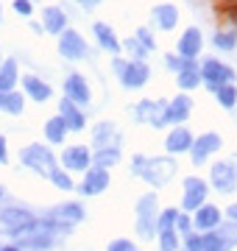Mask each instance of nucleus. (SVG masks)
<instances>
[{
	"label": "nucleus",
	"instance_id": "1",
	"mask_svg": "<svg viewBox=\"0 0 237 251\" xmlns=\"http://www.w3.org/2000/svg\"><path fill=\"white\" fill-rule=\"evenodd\" d=\"M70 232L67 226L56 224V221H50V218H34V221H28L25 226H20V229H14L11 232V237H14V243H17L20 249H34V251H47L50 246H56L59 243V237H64V234Z\"/></svg>",
	"mask_w": 237,
	"mask_h": 251
},
{
	"label": "nucleus",
	"instance_id": "2",
	"mask_svg": "<svg viewBox=\"0 0 237 251\" xmlns=\"http://www.w3.org/2000/svg\"><path fill=\"white\" fill-rule=\"evenodd\" d=\"M176 171H179V165H176L173 156H154L151 159V156L137 153L131 159V176H137V179L148 181L154 187H165L176 176Z\"/></svg>",
	"mask_w": 237,
	"mask_h": 251
},
{
	"label": "nucleus",
	"instance_id": "3",
	"mask_svg": "<svg viewBox=\"0 0 237 251\" xmlns=\"http://www.w3.org/2000/svg\"><path fill=\"white\" fill-rule=\"evenodd\" d=\"M156 215H159V198H156V193H145L137 201V224H134L142 240L156 237Z\"/></svg>",
	"mask_w": 237,
	"mask_h": 251
},
{
	"label": "nucleus",
	"instance_id": "4",
	"mask_svg": "<svg viewBox=\"0 0 237 251\" xmlns=\"http://www.w3.org/2000/svg\"><path fill=\"white\" fill-rule=\"evenodd\" d=\"M20 162H23L25 168H31L34 173H39V176H50V173L59 168L53 151L45 148L42 143H34V145H28V148H23V151H20Z\"/></svg>",
	"mask_w": 237,
	"mask_h": 251
},
{
	"label": "nucleus",
	"instance_id": "5",
	"mask_svg": "<svg viewBox=\"0 0 237 251\" xmlns=\"http://www.w3.org/2000/svg\"><path fill=\"white\" fill-rule=\"evenodd\" d=\"M115 70L120 75V84L126 87V90H142L151 78V70H148V64L142 59H115Z\"/></svg>",
	"mask_w": 237,
	"mask_h": 251
},
{
	"label": "nucleus",
	"instance_id": "6",
	"mask_svg": "<svg viewBox=\"0 0 237 251\" xmlns=\"http://www.w3.org/2000/svg\"><path fill=\"white\" fill-rule=\"evenodd\" d=\"M201 73V84H207L212 92L218 90V87H223V84H232V81L237 78L235 70L229 67V64H223L220 59H207V62L198 67Z\"/></svg>",
	"mask_w": 237,
	"mask_h": 251
},
{
	"label": "nucleus",
	"instance_id": "7",
	"mask_svg": "<svg viewBox=\"0 0 237 251\" xmlns=\"http://www.w3.org/2000/svg\"><path fill=\"white\" fill-rule=\"evenodd\" d=\"M210 196V181L201 176H187L184 179V196H182V212H195L201 204H207Z\"/></svg>",
	"mask_w": 237,
	"mask_h": 251
},
{
	"label": "nucleus",
	"instance_id": "8",
	"mask_svg": "<svg viewBox=\"0 0 237 251\" xmlns=\"http://www.w3.org/2000/svg\"><path fill=\"white\" fill-rule=\"evenodd\" d=\"M59 53H62L67 62H81V59H87L90 48H87V39H84L78 31L64 28L62 34H59Z\"/></svg>",
	"mask_w": 237,
	"mask_h": 251
},
{
	"label": "nucleus",
	"instance_id": "9",
	"mask_svg": "<svg viewBox=\"0 0 237 251\" xmlns=\"http://www.w3.org/2000/svg\"><path fill=\"white\" fill-rule=\"evenodd\" d=\"M220 148H223V140H220V134H215V131H207V134H198V140H192V148L187 153H190L192 165L198 168V165H204V162L210 159L212 153H218Z\"/></svg>",
	"mask_w": 237,
	"mask_h": 251
},
{
	"label": "nucleus",
	"instance_id": "10",
	"mask_svg": "<svg viewBox=\"0 0 237 251\" xmlns=\"http://www.w3.org/2000/svg\"><path fill=\"white\" fill-rule=\"evenodd\" d=\"M210 184L218 190L220 196H229V193H235L237 187V168L232 162H215L210 171Z\"/></svg>",
	"mask_w": 237,
	"mask_h": 251
},
{
	"label": "nucleus",
	"instance_id": "11",
	"mask_svg": "<svg viewBox=\"0 0 237 251\" xmlns=\"http://www.w3.org/2000/svg\"><path fill=\"white\" fill-rule=\"evenodd\" d=\"M165 109H167V100H140V106L134 109V120L154 126V128H162V126H167Z\"/></svg>",
	"mask_w": 237,
	"mask_h": 251
},
{
	"label": "nucleus",
	"instance_id": "12",
	"mask_svg": "<svg viewBox=\"0 0 237 251\" xmlns=\"http://www.w3.org/2000/svg\"><path fill=\"white\" fill-rule=\"evenodd\" d=\"M109 184H112L109 171L90 165V168L84 171V179H81V184H78V190H81V196H100V193L109 190Z\"/></svg>",
	"mask_w": 237,
	"mask_h": 251
},
{
	"label": "nucleus",
	"instance_id": "13",
	"mask_svg": "<svg viewBox=\"0 0 237 251\" xmlns=\"http://www.w3.org/2000/svg\"><path fill=\"white\" fill-rule=\"evenodd\" d=\"M223 224V212L212 204H201L195 212H192V232H215L218 226Z\"/></svg>",
	"mask_w": 237,
	"mask_h": 251
},
{
	"label": "nucleus",
	"instance_id": "14",
	"mask_svg": "<svg viewBox=\"0 0 237 251\" xmlns=\"http://www.w3.org/2000/svg\"><path fill=\"white\" fill-rule=\"evenodd\" d=\"M62 165L67 173H84L92 165V151L87 145H70L62 151Z\"/></svg>",
	"mask_w": 237,
	"mask_h": 251
},
{
	"label": "nucleus",
	"instance_id": "15",
	"mask_svg": "<svg viewBox=\"0 0 237 251\" xmlns=\"http://www.w3.org/2000/svg\"><path fill=\"white\" fill-rule=\"evenodd\" d=\"M64 98L73 100L75 106H87L92 100V90H90V84H87V78L78 75V73H70L64 78Z\"/></svg>",
	"mask_w": 237,
	"mask_h": 251
},
{
	"label": "nucleus",
	"instance_id": "16",
	"mask_svg": "<svg viewBox=\"0 0 237 251\" xmlns=\"http://www.w3.org/2000/svg\"><path fill=\"white\" fill-rule=\"evenodd\" d=\"M47 218H50V221H56V224L67 226V229H73L75 224H81L84 218H87V209H84L78 201H67V204L53 206V209L47 212Z\"/></svg>",
	"mask_w": 237,
	"mask_h": 251
},
{
	"label": "nucleus",
	"instance_id": "17",
	"mask_svg": "<svg viewBox=\"0 0 237 251\" xmlns=\"http://www.w3.org/2000/svg\"><path fill=\"white\" fill-rule=\"evenodd\" d=\"M34 212L28 209V206H6L3 212H0V232H14L20 226H25L28 221H34Z\"/></svg>",
	"mask_w": 237,
	"mask_h": 251
},
{
	"label": "nucleus",
	"instance_id": "18",
	"mask_svg": "<svg viewBox=\"0 0 237 251\" xmlns=\"http://www.w3.org/2000/svg\"><path fill=\"white\" fill-rule=\"evenodd\" d=\"M120 143H123V134L118 131L115 123H98L95 126V131H92V145H95V151H98V148H120Z\"/></svg>",
	"mask_w": 237,
	"mask_h": 251
},
{
	"label": "nucleus",
	"instance_id": "19",
	"mask_svg": "<svg viewBox=\"0 0 237 251\" xmlns=\"http://www.w3.org/2000/svg\"><path fill=\"white\" fill-rule=\"evenodd\" d=\"M179 9H176L173 3H159V6H154L151 9V23H154L159 31H173L176 25H179Z\"/></svg>",
	"mask_w": 237,
	"mask_h": 251
},
{
	"label": "nucleus",
	"instance_id": "20",
	"mask_svg": "<svg viewBox=\"0 0 237 251\" xmlns=\"http://www.w3.org/2000/svg\"><path fill=\"white\" fill-rule=\"evenodd\" d=\"M192 140L195 137L184 128V126H173V131L167 134V140H165V151H167V156H179V153H187L192 148Z\"/></svg>",
	"mask_w": 237,
	"mask_h": 251
},
{
	"label": "nucleus",
	"instance_id": "21",
	"mask_svg": "<svg viewBox=\"0 0 237 251\" xmlns=\"http://www.w3.org/2000/svg\"><path fill=\"white\" fill-rule=\"evenodd\" d=\"M204 48V34L198 28H187L182 36H179V45H176V53L184 56V59H195Z\"/></svg>",
	"mask_w": 237,
	"mask_h": 251
},
{
	"label": "nucleus",
	"instance_id": "22",
	"mask_svg": "<svg viewBox=\"0 0 237 251\" xmlns=\"http://www.w3.org/2000/svg\"><path fill=\"white\" fill-rule=\"evenodd\" d=\"M192 112V100L190 95H176L170 103H167V109H165V117H167V123L170 126H182L187 117H190Z\"/></svg>",
	"mask_w": 237,
	"mask_h": 251
},
{
	"label": "nucleus",
	"instance_id": "23",
	"mask_svg": "<svg viewBox=\"0 0 237 251\" xmlns=\"http://www.w3.org/2000/svg\"><path fill=\"white\" fill-rule=\"evenodd\" d=\"M59 117L67 123V131H84V126H87V117H84L81 106H75L73 100H67V98L59 103Z\"/></svg>",
	"mask_w": 237,
	"mask_h": 251
},
{
	"label": "nucleus",
	"instance_id": "24",
	"mask_svg": "<svg viewBox=\"0 0 237 251\" xmlns=\"http://www.w3.org/2000/svg\"><path fill=\"white\" fill-rule=\"evenodd\" d=\"M23 90H25V95L28 98H34L37 103H45L50 95H53V90H50V84L47 81H42V78H37V75H23Z\"/></svg>",
	"mask_w": 237,
	"mask_h": 251
},
{
	"label": "nucleus",
	"instance_id": "25",
	"mask_svg": "<svg viewBox=\"0 0 237 251\" xmlns=\"http://www.w3.org/2000/svg\"><path fill=\"white\" fill-rule=\"evenodd\" d=\"M42 28H45L47 34L59 36L67 28V14H64V9H59V6H47V9H42Z\"/></svg>",
	"mask_w": 237,
	"mask_h": 251
},
{
	"label": "nucleus",
	"instance_id": "26",
	"mask_svg": "<svg viewBox=\"0 0 237 251\" xmlns=\"http://www.w3.org/2000/svg\"><path fill=\"white\" fill-rule=\"evenodd\" d=\"M92 34L98 36V45L103 50H109V53H120V39L115 34V28L106 25V23H95L92 25Z\"/></svg>",
	"mask_w": 237,
	"mask_h": 251
},
{
	"label": "nucleus",
	"instance_id": "27",
	"mask_svg": "<svg viewBox=\"0 0 237 251\" xmlns=\"http://www.w3.org/2000/svg\"><path fill=\"white\" fill-rule=\"evenodd\" d=\"M67 134H70V131H67V123H64L59 115H53V117L45 123V140H47L50 145H64Z\"/></svg>",
	"mask_w": 237,
	"mask_h": 251
},
{
	"label": "nucleus",
	"instance_id": "28",
	"mask_svg": "<svg viewBox=\"0 0 237 251\" xmlns=\"http://www.w3.org/2000/svg\"><path fill=\"white\" fill-rule=\"evenodd\" d=\"M17 81H20L17 62H14V59L0 62V92H11L14 87H17Z\"/></svg>",
	"mask_w": 237,
	"mask_h": 251
},
{
	"label": "nucleus",
	"instance_id": "29",
	"mask_svg": "<svg viewBox=\"0 0 237 251\" xmlns=\"http://www.w3.org/2000/svg\"><path fill=\"white\" fill-rule=\"evenodd\" d=\"M176 84H179V87H182L184 92L198 90V87H201V73H198V64L192 62L190 67H184V70L176 73Z\"/></svg>",
	"mask_w": 237,
	"mask_h": 251
},
{
	"label": "nucleus",
	"instance_id": "30",
	"mask_svg": "<svg viewBox=\"0 0 237 251\" xmlns=\"http://www.w3.org/2000/svg\"><path fill=\"white\" fill-rule=\"evenodd\" d=\"M118 162H120V148H98L92 153V165L103 168V171H109L112 165H118Z\"/></svg>",
	"mask_w": 237,
	"mask_h": 251
},
{
	"label": "nucleus",
	"instance_id": "31",
	"mask_svg": "<svg viewBox=\"0 0 237 251\" xmlns=\"http://www.w3.org/2000/svg\"><path fill=\"white\" fill-rule=\"evenodd\" d=\"M156 240H159V251H179L182 249V234L176 232V229L159 232L156 234Z\"/></svg>",
	"mask_w": 237,
	"mask_h": 251
},
{
	"label": "nucleus",
	"instance_id": "32",
	"mask_svg": "<svg viewBox=\"0 0 237 251\" xmlns=\"http://www.w3.org/2000/svg\"><path fill=\"white\" fill-rule=\"evenodd\" d=\"M215 98H218V103L223 109H235L237 106V87L235 84H223V87L215 90Z\"/></svg>",
	"mask_w": 237,
	"mask_h": 251
},
{
	"label": "nucleus",
	"instance_id": "33",
	"mask_svg": "<svg viewBox=\"0 0 237 251\" xmlns=\"http://www.w3.org/2000/svg\"><path fill=\"white\" fill-rule=\"evenodd\" d=\"M23 109H25V98H23V92H17V90L6 92L3 112H6V115H23Z\"/></svg>",
	"mask_w": 237,
	"mask_h": 251
},
{
	"label": "nucleus",
	"instance_id": "34",
	"mask_svg": "<svg viewBox=\"0 0 237 251\" xmlns=\"http://www.w3.org/2000/svg\"><path fill=\"white\" fill-rule=\"evenodd\" d=\"M176 218H179V209L170 206V209H162L159 215H156V234L159 232H167V229H173L176 226Z\"/></svg>",
	"mask_w": 237,
	"mask_h": 251
},
{
	"label": "nucleus",
	"instance_id": "35",
	"mask_svg": "<svg viewBox=\"0 0 237 251\" xmlns=\"http://www.w3.org/2000/svg\"><path fill=\"white\" fill-rule=\"evenodd\" d=\"M204 251H232V249L215 229V232H204Z\"/></svg>",
	"mask_w": 237,
	"mask_h": 251
},
{
	"label": "nucleus",
	"instance_id": "36",
	"mask_svg": "<svg viewBox=\"0 0 237 251\" xmlns=\"http://www.w3.org/2000/svg\"><path fill=\"white\" fill-rule=\"evenodd\" d=\"M212 45L218 48V50H235L237 48V34L235 31H218V34L212 36Z\"/></svg>",
	"mask_w": 237,
	"mask_h": 251
},
{
	"label": "nucleus",
	"instance_id": "37",
	"mask_svg": "<svg viewBox=\"0 0 237 251\" xmlns=\"http://www.w3.org/2000/svg\"><path fill=\"white\" fill-rule=\"evenodd\" d=\"M47 179L53 181V184L62 190V193H70V190H75V181H73V176H70L67 171H59V168H56V171L50 173Z\"/></svg>",
	"mask_w": 237,
	"mask_h": 251
},
{
	"label": "nucleus",
	"instance_id": "38",
	"mask_svg": "<svg viewBox=\"0 0 237 251\" xmlns=\"http://www.w3.org/2000/svg\"><path fill=\"white\" fill-rule=\"evenodd\" d=\"M182 251H204V234L201 232H187L182 234Z\"/></svg>",
	"mask_w": 237,
	"mask_h": 251
},
{
	"label": "nucleus",
	"instance_id": "39",
	"mask_svg": "<svg viewBox=\"0 0 237 251\" xmlns=\"http://www.w3.org/2000/svg\"><path fill=\"white\" fill-rule=\"evenodd\" d=\"M218 232H220V237L229 243V249H235V246H237V224H235V221H229V224H220V226H218Z\"/></svg>",
	"mask_w": 237,
	"mask_h": 251
},
{
	"label": "nucleus",
	"instance_id": "40",
	"mask_svg": "<svg viewBox=\"0 0 237 251\" xmlns=\"http://www.w3.org/2000/svg\"><path fill=\"white\" fill-rule=\"evenodd\" d=\"M195 59H184V56H176V53H167L165 56V64H167V70H184V67H190Z\"/></svg>",
	"mask_w": 237,
	"mask_h": 251
},
{
	"label": "nucleus",
	"instance_id": "41",
	"mask_svg": "<svg viewBox=\"0 0 237 251\" xmlns=\"http://www.w3.org/2000/svg\"><path fill=\"white\" fill-rule=\"evenodd\" d=\"M134 39H137L145 50H156V39L151 36V31H148V28H137V36H134Z\"/></svg>",
	"mask_w": 237,
	"mask_h": 251
},
{
	"label": "nucleus",
	"instance_id": "42",
	"mask_svg": "<svg viewBox=\"0 0 237 251\" xmlns=\"http://www.w3.org/2000/svg\"><path fill=\"white\" fill-rule=\"evenodd\" d=\"M120 48H126L128 53H134V59H142V56L148 53V50H145L142 45H140V42L134 39V36H131V39H126V42H120Z\"/></svg>",
	"mask_w": 237,
	"mask_h": 251
},
{
	"label": "nucleus",
	"instance_id": "43",
	"mask_svg": "<svg viewBox=\"0 0 237 251\" xmlns=\"http://www.w3.org/2000/svg\"><path fill=\"white\" fill-rule=\"evenodd\" d=\"M106 251H137V246L128 240V237H118V240H112L106 246Z\"/></svg>",
	"mask_w": 237,
	"mask_h": 251
},
{
	"label": "nucleus",
	"instance_id": "44",
	"mask_svg": "<svg viewBox=\"0 0 237 251\" xmlns=\"http://www.w3.org/2000/svg\"><path fill=\"white\" fill-rule=\"evenodd\" d=\"M179 234H187L192 232V218L190 215H184V212H179V218H176V226H173Z\"/></svg>",
	"mask_w": 237,
	"mask_h": 251
},
{
	"label": "nucleus",
	"instance_id": "45",
	"mask_svg": "<svg viewBox=\"0 0 237 251\" xmlns=\"http://www.w3.org/2000/svg\"><path fill=\"white\" fill-rule=\"evenodd\" d=\"M14 11H17L20 17H31L34 6H31V0H14Z\"/></svg>",
	"mask_w": 237,
	"mask_h": 251
},
{
	"label": "nucleus",
	"instance_id": "46",
	"mask_svg": "<svg viewBox=\"0 0 237 251\" xmlns=\"http://www.w3.org/2000/svg\"><path fill=\"white\" fill-rule=\"evenodd\" d=\"M9 162V143H6V137H0V165H6Z\"/></svg>",
	"mask_w": 237,
	"mask_h": 251
},
{
	"label": "nucleus",
	"instance_id": "47",
	"mask_svg": "<svg viewBox=\"0 0 237 251\" xmlns=\"http://www.w3.org/2000/svg\"><path fill=\"white\" fill-rule=\"evenodd\" d=\"M223 215H226L229 221H235V224H237V201H235V204H229V206H226V212H223Z\"/></svg>",
	"mask_w": 237,
	"mask_h": 251
},
{
	"label": "nucleus",
	"instance_id": "48",
	"mask_svg": "<svg viewBox=\"0 0 237 251\" xmlns=\"http://www.w3.org/2000/svg\"><path fill=\"white\" fill-rule=\"evenodd\" d=\"M78 6H84V9H92V6H98L100 0H75Z\"/></svg>",
	"mask_w": 237,
	"mask_h": 251
},
{
	"label": "nucleus",
	"instance_id": "49",
	"mask_svg": "<svg viewBox=\"0 0 237 251\" xmlns=\"http://www.w3.org/2000/svg\"><path fill=\"white\" fill-rule=\"evenodd\" d=\"M0 251H23V249H20L17 243H11V246H0Z\"/></svg>",
	"mask_w": 237,
	"mask_h": 251
},
{
	"label": "nucleus",
	"instance_id": "50",
	"mask_svg": "<svg viewBox=\"0 0 237 251\" xmlns=\"http://www.w3.org/2000/svg\"><path fill=\"white\" fill-rule=\"evenodd\" d=\"M3 103H6V92H0V112H3Z\"/></svg>",
	"mask_w": 237,
	"mask_h": 251
},
{
	"label": "nucleus",
	"instance_id": "51",
	"mask_svg": "<svg viewBox=\"0 0 237 251\" xmlns=\"http://www.w3.org/2000/svg\"><path fill=\"white\" fill-rule=\"evenodd\" d=\"M3 198H6V187H3V184H0V201H3Z\"/></svg>",
	"mask_w": 237,
	"mask_h": 251
},
{
	"label": "nucleus",
	"instance_id": "52",
	"mask_svg": "<svg viewBox=\"0 0 237 251\" xmlns=\"http://www.w3.org/2000/svg\"><path fill=\"white\" fill-rule=\"evenodd\" d=\"M0 11H3V6H0ZM0 23H3V14H0Z\"/></svg>",
	"mask_w": 237,
	"mask_h": 251
},
{
	"label": "nucleus",
	"instance_id": "53",
	"mask_svg": "<svg viewBox=\"0 0 237 251\" xmlns=\"http://www.w3.org/2000/svg\"><path fill=\"white\" fill-rule=\"evenodd\" d=\"M235 112H237V106H235Z\"/></svg>",
	"mask_w": 237,
	"mask_h": 251
},
{
	"label": "nucleus",
	"instance_id": "54",
	"mask_svg": "<svg viewBox=\"0 0 237 251\" xmlns=\"http://www.w3.org/2000/svg\"><path fill=\"white\" fill-rule=\"evenodd\" d=\"M179 251H182V249H179Z\"/></svg>",
	"mask_w": 237,
	"mask_h": 251
}]
</instances>
